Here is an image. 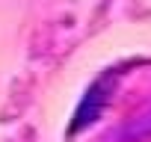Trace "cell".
Instances as JSON below:
<instances>
[{"label": "cell", "mask_w": 151, "mask_h": 142, "mask_svg": "<svg viewBox=\"0 0 151 142\" xmlns=\"http://www.w3.org/2000/svg\"><path fill=\"white\" fill-rule=\"evenodd\" d=\"M104 89H107V80H98V83L89 89V95L83 98V104H80V110H77L74 130H80V127H86V124H92V121L98 118V113H101V110H104V104H107Z\"/></svg>", "instance_id": "obj_1"}]
</instances>
